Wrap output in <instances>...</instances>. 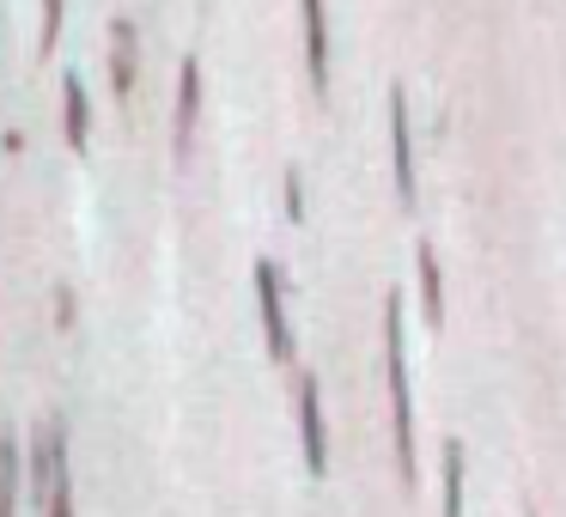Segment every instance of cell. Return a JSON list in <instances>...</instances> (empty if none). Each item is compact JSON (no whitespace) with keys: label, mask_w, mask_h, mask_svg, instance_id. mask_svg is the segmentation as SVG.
I'll list each match as a JSON object with an SVG mask.
<instances>
[{"label":"cell","mask_w":566,"mask_h":517,"mask_svg":"<svg viewBox=\"0 0 566 517\" xmlns=\"http://www.w3.org/2000/svg\"><path fill=\"white\" fill-rule=\"evenodd\" d=\"M384 378H390V414H396V463L415 487V395H408V359H402V298H384Z\"/></svg>","instance_id":"6da1fadb"},{"label":"cell","mask_w":566,"mask_h":517,"mask_svg":"<svg viewBox=\"0 0 566 517\" xmlns=\"http://www.w3.org/2000/svg\"><path fill=\"white\" fill-rule=\"evenodd\" d=\"M256 305H262V329H269V354L286 366L293 359V317H286V286L274 262H256Z\"/></svg>","instance_id":"7a4b0ae2"},{"label":"cell","mask_w":566,"mask_h":517,"mask_svg":"<svg viewBox=\"0 0 566 517\" xmlns=\"http://www.w3.org/2000/svg\"><path fill=\"white\" fill-rule=\"evenodd\" d=\"M298 439H305L311 475H323V468H329V444H323V390H317V378L298 383Z\"/></svg>","instance_id":"3957f363"},{"label":"cell","mask_w":566,"mask_h":517,"mask_svg":"<svg viewBox=\"0 0 566 517\" xmlns=\"http://www.w3.org/2000/svg\"><path fill=\"white\" fill-rule=\"evenodd\" d=\"M305 67L311 92L329 98V13H323V0H305Z\"/></svg>","instance_id":"277c9868"},{"label":"cell","mask_w":566,"mask_h":517,"mask_svg":"<svg viewBox=\"0 0 566 517\" xmlns=\"http://www.w3.org/2000/svg\"><path fill=\"white\" fill-rule=\"evenodd\" d=\"M390 147H396V196L415 208V140H408V104H402V92H390Z\"/></svg>","instance_id":"5b68a950"},{"label":"cell","mask_w":566,"mask_h":517,"mask_svg":"<svg viewBox=\"0 0 566 517\" xmlns=\"http://www.w3.org/2000/svg\"><path fill=\"white\" fill-rule=\"evenodd\" d=\"M196 110H201V62L196 55H184V67H177V159L189 152V140H196Z\"/></svg>","instance_id":"8992f818"},{"label":"cell","mask_w":566,"mask_h":517,"mask_svg":"<svg viewBox=\"0 0 566 517\" xmlns=\"http://www.w3.org/2000/svg\"><path fill=\"white\" fill-rule=\"evenodd\" d=\"M135 62H140V43H135V25L128 19H116L111 25V86H116V98H135Z\"/></svg>","instance_id":"52a82bcc"},{"label":"cell","mask_w":566,"mask_h":517,"mask_svg":"<svg viewBox=\"0 0 566 517\" xmlns=\"http://www.w3.org/2000/svg\"><path fill=\"white\" fill-rule=\"evenodd\" d=\"M62 128H67V147L74 152H86V128H92V110H86V80L80 74H67L62 80Z\"/></svg>","instance_id":"ba28073f"},{"label":"cell","mask_w":566,"mask_h":517,"mask_svg":"<svg viewBox=\"0 0 566 517\" xmlns=\"http://www.w3.org/2000/svg\"><path fill=\"white\" fill-rule=\"evenodd\" d=\"M420 298H427V323H444V274H439V250L420 244Z\"/></svg>","instance_id":"9c48e42d"},{"label":"cell","mask_w":566,"mask_h":517,"mask_svg":"<svg viewBox=\"0 0 566 517\" xmlns=\"http://www.w3.org/2000/svg\"><path fill=\"white\" fill-rule=\"evenodd\" d=\"M444 517H463V444H444Z\"/></svg>","instance_id":"30bf717a"},{"label":"cell","mask_w":566,"mask_h":517,"mask_svg":"<svg viewBox=\"0 0 566 517\" xmlns=\"http://www.w3.org/2000/svg\"><path fill=\"white\" fill-rule=\"evenodd\" d=\"M13 493H19V444L0 439V517H19L13 511Z\"/></svg>","instance_id":"8fae6325"},{"label":"cell","mask_w":566,"mask_h":517,"mask_svg":"<svg viewBox=\"0 0 566 517\" xmlns=\"http://www.w3.org/2000/svg\"><path fill=\"white\" fill-rule=\"evenodd\" d=\"M50 517H74V481H67V468H62V481H55V493H50Z\"/></svg>","instance_id":"7c38bea8"},{"label":"cell","mask_w":566,"mask_h":517,"mask_svg":"<svg viewBox=\"0 0 566 517\" xmlns=\"http://www.w3.org/2000/svg\"><path fill=\"white\" fill-rule=\"evenodd\" d=\"M62 38V0H43V50Z\"/></svg>","instance_id":"4fadbf2b"},{"label":"cell","mask_w":566,"mask_h":517,"mask_svg":"<svg viewBox=\"0 0 566 517\" xmlns=\"http://www.w3.org/2000/svg\"><path fill=\"white\" fill-rule=\"evenodd\" d=\"M286 213L305 220V196H298V171H286Z\"/></svg>","instance_id":"5bb4252c"}]
</instances>
